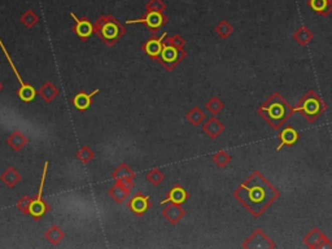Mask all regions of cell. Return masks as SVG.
Returning a JSON list of instances; mask_svg holds the SVG:
<instances>
[{"mask_svg":"<svg viewBox=\"0 0 332 249\" xmlns=\"http://www.w3.org/2000/svg\"><path fill=\"white\" fill-rule=\"evenodd\" d=\"M186 118L192 126H200L206 119V114L200 106H193L186 114Z\"/></svg>","mask_w":332,"mask_h":249,"instance_id":"obj_27","label":"cell"},{"mask_svg":"<svg viewBox=\"0 0 332 249\" xmlns=\"http://www.w3.org/2000/svg\"><path fill=\"white\" fill-rule=\"evenodd\" d=\"M147 12H165L166 3L164 0H148L146 3Z\"/></svg>","mask_w":332,"mask_h":249,"instance_id":"obj_34","label":"cell"},{"mask_svg":"<svg viewBox=\"0 0 332 249\" xmlns=\"http://www.w3.org/2000/svg\"><path fill=\"white\" fill-rule=\"evenodd\" d=\"M37 93L42 97V99H43L44 103L51 104L53 100L59 96L60 90L52 83V82L47 81L46 83H43V86H42V87L37 91Z\"/></svg>","mask_w":332,"mask_h":249,"instance_id":"obj_21","label":"cell"},{"mask_svg":"<svg viewBox=\"0 0 332 249\" xmlns=\"http://www.w3.org/2000/svg\"><path fill=\"white\" fill-rule=\"evenodd\" d=\"M20 22L22 25L25 26L26 29H33L38 22H39V16L34 12L33 10H28L26 12L22 13Z\"/></svg>","mask_w":332,"mask_h":249,"instance_id":"obj_28","label":"cell"},{"mask_svg":"<svg viewBox=\"0 0 332 249\" xmlns=\"http://www.w3.org/2000/svg\"><path fill=\"white\" fill-rule=\"evenodd\" d=\"M31 201H33V197L24 196V197H21V199H20L19 201H17L16 206H17V209H19V210L22 213V214L29 215V213H30Z\"/></svg>","mask_w":332,"mask_h":249,"instance_id":"obj_36","label":"cell"},{"mask_svg":"<svg viewBox=\"0 0 332 249\" xmlns=\"http://www.w3.org/2000/svg\"><path fill=\"white\" fill-rule=\"evenodd\" d=\"M164 179H165L164 173L157 168L152 169V170L148 171V174H147V181L152 184L153 187H159L160 184L164 182Z\"/></svg>","mask_w":332,"mask_h":249,"instance_id":"obj_33","label":"cell"},{"mask_svg":"<svg viewBox=\"0 0 332 249\" xmlns=\"http://www.w3.org/2000/svg\"><path fill=\"white\" fill-rule=\"evenodd\" d=\"M243 248L246 249H274L275 243L261 228H257L248 239L244 240Z\"/></svg>","mask_w":332,"mask_h":249,"instance_id":"obj_10","label":"cell"},{"mask_svg":"<svg viewBox=\"0 0 332 249\" xmlns=\"http://www.w3.org/2000/svg\"><path fill=\"white\" fill-rule=\"evenodd\" d=\"M215 34L218 35L222 39H227V38H230L231 34L234 33V26L231 25L230 22L226 21V20H222V21L215 26L214 29Z\"/></svg>","mask_w":332,"mask_h":249,"instance_id":"obj_29","label":"cell"},{"mask_svg":"<svg viewBox=\"0 0 332 249\" xmlns=\"http://www.w3.org/2000/svg\"><path fill=\"white\" fill-rule=\"evenodd\" d=\"M0 47H2V50H3L4 55H6V57H7V60H8V62H10L11 68H12V70H13V72H15L16 78H17V81L20 82V87H19V90H17V95H19L20 100H21L22 103H31V101H33V100L35 99V96H37V95H38L37 90H35V88L33 87V86H31L30 83H25V82L22 81L21 75H20L19 70L16 69L15 64H13V61H12V59H11V56H10V53H8V51L6 50V47H4V44H3V42H2V39H0Z\"/></svg>","mask_w":332,"mask_h":249,"instance_id":"obj_8","label":"cell"},{"mask_svg":"<svg viewBox=\"0 0 332 249\" xmlns=\"http://www.w3.org/2000/svg\"><path fill=\"white\" fill-rule=\"evenodd\" d=\"M188 197L189 195L186 191V188H184L183 186H180V184L177 183L171 187V190L169 191L166 197L161 201V205H165V204H168V202H174V204H179V205H182V204H184V202L188 200Z\"/></svg>","mask_w":332,"mask_h":249,"instance_id":"obj_16","label":"cell"},{"mask_svg":"<svg viewBox=\"0 0 332 249\" xmlns=\"http://www.w3.org/2000/svg\"><path fill=\"white\" fill-rule=\"evenodd\" d=\"M151 206H152V202L149 200V196L143 192H138L137 195H134L128 202V208L137 217H143L151 209Z\"/></svg>","mask_w":332,"mask_h":249,"instance_id":"obj_12","label":"cell"},{"mask_svg":"<svg viewBox=\"0 0 332 249\" xmlns=\"http://www.w3.org/2000/svg\"><path fill=\"white\" fill-rule=\"evenodd\" d=\"M327 108L328 105L326 101L315 91L309 90L301 99L298 100L293 108V113H301V115H304V118L309 123H314L320 115L324 114Z\"/></svg>","mask_w":332,"mask_h":249,"instance_id":"obj_4","label":"cell"},{"mask_svg":"<svg viewBox=\"0 0 332 249\" xmlns=\"http://www.w3.org/2000/svg\"><path fill=\"white\" fill-rule=\"evenodd\" d=\"M128 25H134V24H143L153 35L157 34V31L161 28H164L169 22V19L164 15V12H147L142 19L137 20H126Z\"/></svg>","mask_w":332,"mask_h":249,"instance_id":"obj_7","label":"cell"},{"mask_svg":"<svg viewBox=\"0 0 332 249\" xmlns=\"http://www.w3.org/2000/svg\"><path fill=\"white\" fill-rule=\"evenodd\" d=\"M164 43L169 44V46L175 47V48H183V47L186 46L187 42H186V39L180 37L179 34H175V35H173V37L165 38Z\"/></svg>","mask_w":332,"mask_h":249,"instance_id":"obj_35","label":"cell"},{"mask_svg":"<svg viewBox=\"0 0 332 249\" xmlns=\"http://www.w3.org/2000/svg\"><path fill=\"white\" fill-rule=\"evenodd\" d=\"M95 34L108 47H113L125 34L126 29L112 15H104L93 22Z\"/></svg>","mask_w":332,"mask_h":249,"instance_id":"obj_3","label":"cell"},{"mask_svg":"<svg viewBox=\"0 0 332 249\" xmlns=\"http://www.w3.org/2000/svg\"><path fill=\"white\" fill-rule=\"evenodd\" d=\"M75 156H77L78 161H81L82 164H84V165L90 164V162L95 159V153H93V151L91 150L90 147L87 146L81 147V148L78 150L77 155Z\"/></svg>","mask_w":332,"mask_h":249,"instance_id":"obj_32","label":"cell"},{"mask_svg":"<svg viewBox=\"0 0 332 249\" xmlns=\"http://www.w3.org/2000/svg\"><path fill=\"white\" fill-rule=\"evenodd\" d=\"M205 108H206V110H208L209 113H211L213 115H217L218 113H220L224 110L225 104L219 97L211 96L210 99L206 101V104H205Z\"/></svg>","mask_w":332,"mask_h":249,"instance_id":"obj_30","label":"cell"},{"mask_svg":"<svg viewBox=\"0 0 332 249\" xmlns=\"http://www.w3.org/2000/svg\"><path fill=\"white\" fill-rule=\"evenodd\" d=\"M307 6L322 17H327L332 13V0H309Z\"/></svg>","mask_w":332,"mask_h":249,"instance_id":"obj_23","label":"cell"},{"mask_svg":"<svg viewBox=\"0 0 332 249\" xmlns=\"http://www.w3.org/2000/svg\"><path fill=\"white\" fill-rule=\"evenodd\" d=\"M3 88H4L3 83H2V82H0V92H2V91H3Z\"/></svg>","mask_w":332,"mask_h":249,"instance_id":"obj_37","label":"cell"},{"mask_svg":"<svg viewBox=\"0 0 332 249\" xmlns=\"http://www.w3.org/2000/svg\"><path fill=\"white\" fill-rule=\"evenodd\" d=\"M112 178L116 182L124 184V186H126L128 188H130V190H133L134 186H135V184H134L135 171H134L126 162L120 164V165L113 170Z\"/></svg>","mask_w":332,"mask_h":249,"instance_id":"obj_13","label":"cell"},{"mask_svg":"<svg viewBox=\"0 0 332 249\" xmlns=\"http://www.w3.org/2000/svg\"><path fill=\"white\" fill-rule=\"evenodd\" d=\"M314 34L311 33V30L306 26H301V28H298L297 30L293 33V39L297 42L298 46H307V44L310 43L313 41Z\"/></svg>","mask_w":332,"mask_h":249,"instance_id":"obj_26","label":"cell"},{"mask_svg":"<svg viewBox=\"0 0 332 249\" xmlns=\"http://www.w3.org/2000/svg\"><path fill=\"white\" fill-rule=\"evenodd\" d=\"M211 160H213V162H214L218 168L225 169L226 166H229V164L231 162V156L227 151H218L217 153L211 156Z\"/></svg>","mask_w":332,"mask_h":249,"instance_id":"obj_31","label":"cell"},{"mask_svg":"<svg viewBox=\"0 0 332 249\" xmlns=\"http://www.w3.org/2000/svg\"><path fill=\"white\" fill-rule=\"evenodd\" d=\"M279 140L280 143L278 146L276 150L280 151L283 147L286 146H293V144L297 143L298 140V133L295 128H292V126H287V128L282 129L279 134Z\"/></svg>","mask_w":332,"mask_h":249,"instance_id":"obj_19","label":"cell"},{"mask_svg":"<svg viewBox=\"0 0 332 249\" xmlns=\"http://www.w3.org/2000/svg\"><path fill=\"white\" fill-rule=\"evenodd\" d=\"M44 237L47 239V241L52 245H57L65 239V232L64 230H61V227H59L57 224H52L48 230L44 233Z\"/></svg>","mask_w":332,"mask_h":249,"instance_id":"obj_25","label":"cell"},{"mask_svg":"<svg viewBox=\"0 0 332 249\" xmlns=\"http://www.w3.org/2000/svg\"><path fill=\"white\" fill-rule=\"evenodd\" d=\"M100 90L96 88V90H93L92 92L87 93L84 91H81V92H78L74 97L72 99V104L74 105V108L79 112H84L87 109L90 108L93 103V96L99 93Z\"/></svg>","mask_w":332,"mask_h":249,"instance_id":"obj_17","label":"cell"},{"mask_svg":"<svg viewBox=\"0 0 332 249\" xmlns=\"http://www.w3.org/2000/svg\"><path fill=\"white\" fill-rule=\"evenodd\" d=\"M48 165H50V162L46 161L44 162V168H43V174H42V179H41V186H39V191H38L37 197L33 199L31 201V206H30V213L29 215L39 221L47 213L51 210V206L42 199V195H43V188H44V182H46V177H47V170H48Z\"/></svg>","mask_w":332,"mask_h":249,"instance_id":"obj_6","label":"cell"},{"mask_svg":"<svg viewBox=\"0 0 332 249\" xmlns=\"http://www.w3.org/2000/svg\"><path fill=\"white\" fill-rule=\"evenodd\" d=\"M233 195L255 218H260L280 197L279 190L258 170L235 188Z\"/></svg>","mask_w":332,"mask_h":249,"instance_id":"obj_1","label":"cell"},{"mask_svg":"<svg viewBox=\"0 0 332 249\" xmlns=\"http://www.w3.org/2000/svg\"><path fill=\"white\" fill-rule=\"evenodd\" d=\"M28 143L29 139L26 138V135L20 130L13 131L12 134L8 137V139H7V144H8L15 152H20V151L24 150V148L28 146Z\"/></svg>","mask_w":332,"mask_h":249,"instance_id":"obj_20","label":"cell"},{"mask_svg":"<svg viewBox=\"0 0 332 249\" xmlns=\"http://www.w3.org/2000/svg\"><path fill=\"white\" fill-rule=\"evenodd\" d=\"M224 131L225 125L222 123L215 115L210 117L208 121L202 125V133L208 138H210V139H217V138H219L220 135L224 134Z\"/></svg>","mask_w":332,"mask_h":249,"instance_id":"obj_18","label":"cell"},{"mask_svg":"<svg viewBox=\"0 0 332 249\" xmlns=\"http://www.w3.org/2000/svg\"><path fill=\"white\" fill-rule=\"evenodd\" d=\"M130 188H128V187L124 186V184L118 183V182H116L115 186L110 187L108 191L109 196L112 197L113 201L117 202V204H124V202L126 201V199L129 197V195H130Z\"/></svg>","mask_w":332,"mask_h":249,"instance_id":"obj_22","label":"cell"},{"mask_svg":"<svg viewBox=\"0 0 332 249\" xmlns=\"http://www.w3.org/2000/svg\"><path fill=\"white\" fill-rule=\"evenodd\" d=\"M166 38V33L161 35V37H156L153 35L152 38H149L148 41L142 46L144 52L147 53V56H149L151 59L156 60L159 59V56L161 55V51L164 48V39Z\"/></svg>","mask_w":332,"mask_h":249,"instance_id":"obj_15","label":"cell"},{"mask_svg":"<svg viewBox=\"0 0 332 249\" xmlns=\"http://www.w3.org/2000/svg\"><path fill=\"white\" fill-rule=\"evenodd\" d=\"M257 113L271 129L280 130L293 115V108L279 92H274L265 103L258 106Z\"/></svg>","mask_w":332,"mask_h":249,"instance_id":"obj_2","label":"cell"},{"mask_svg":"<svg viewBox=\"0 0 332 249\" xmlns=\"http://www.w3.org/2000/svg\"><path fill=\"white\" fill-rule=\"evenodd\" d=\"M70 17L74 20V25H73L72 30L75 35H77L81 41H87L92 37V34H95V28H93V24L87 19V17H81L78 19L77 16L73 12H70Z\"/></svg>","mask_w":332,"mask_h":249,"instance_id":"obj_11","label":"cell"},{"mask_svg":"<svg viewBox=\"0 0 332 249\" xmlns=\"http://www.w3.org/2000/svg\"><path fill=\"white\" fill-rule=\"evenodd\" d=\"M187 57V51L183 48H175L173 46L164 43V48L161 51V55L156 61L159 62L160 65L166 70V72H173L174 69L179 65L180 62L183 61Z\"/></svg>","mask_w":332,"mask_h":249,"instance_id":"obj_5","label":"cell"},{"mask_svg":"<svg viewBox=\"0 0 332 249\" xmlns=\"http://www.w3.org/2000/svg\"><path fill=\"white\" fill-rule=\"evenodd\" d=\"M305 245L310 249H332V241L318 227H313L302 239Z\"/></svg>","mask_w":332,"mask_h":249,"instance_id":"obj_9","label":"cell"},{"mask_svg":"<svg viewBox=\"0 0 332 249\" xmlns=\"http://www.w3.org/2000/svg\"><path fill=\"white\" fill-rule=\"evenodd\" d=\"M21 179H22L21 174H20L19 171L16 170L13 166L7 168L6 170L2 173V175H0V181L3 182L8 188H13V187H16V184H19L20 182H21Z\"/></svg>","mask_w":332,"mask_h":249,"instance_id":"obj_24","label":"cell"},{"mask_svg":"<svg viewBox=\"0 0 332 249\" xmlns=\"http://www.w3.org/2000/svg\"><path fill=\"white\" fill-rule=\"evenodd\" d=\"M162 215L171 226L179 223L184 217H186V210L183 206L179 204H174V202H168L165 208L162 209Z\"/></svg>","mask_w":332,"mask_h":249,"instance_id":"obj_14","label":"cell"}]
</instances>
